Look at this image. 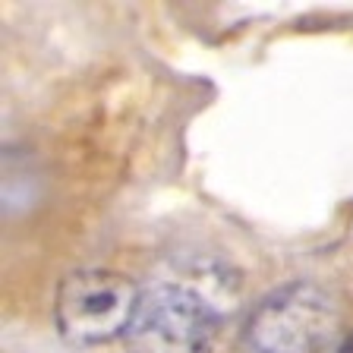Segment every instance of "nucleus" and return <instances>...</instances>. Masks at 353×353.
<instances>
[{
  "mask_svg": "<svg viewBox=\"0 0 353 353\" xmlns=\"http://www.w3.org/2000/svg\"><path fill=\"white\" fill-rule=\"evenodd\" d=\"M338 353H353V334H347V338H344V344L338 347Z\"/></svg>",
  "mask_w": 353,
  "mask_h": 353,
  "instance_id": "4",
  "label": "nucleus"
},
{
  "mask_svg": "<svg viewBox=\"0 0 353 353\" xmlns=\"http://www.w3.org/2000/svg\"><path fill=\"white\" fill-rule=\"evenodd\" d=\"M338 331V306L322 287L294 281L265 296L240 334L243 353H322Z\"/></svg>",
  "mask_w": 353,
  "mask_h": 353,
  "instance_id": "1",
  "label": "nucleus"
},
{
  "mask_svg": "<svg viewBox=\"0 0 353 353\" xmlns=\"http://www.w3.org/2000/svg\"><path fill=\"white\" fill-rule=\"evenodd\" d=\"M139 300L142 290L136 281L114 268H79L66 274L54 303L60 338L73 347H98L126 338Z\"/></svg>",
  "mask_w": 353,
  "mask_h": 353,
  "instance_id": "2",
  "label": "nucleus"
},
{
  "mask_svg": "<svg viewBox=\"0 0 353 353\" xmlns=\"http://www.w3.org/2000/svg\"><path fill=\"white\" fill-rule=\"evenodd\" d=\"M221 328L218 309L183 284L142 290L139 309L126 331V353H212Z\"/></svg>",
  "mask_w": 353,
  "mask_h": 353,
  "instance_id": "3",
  "label": "nucleus"
}]
</instances>
